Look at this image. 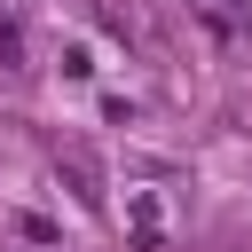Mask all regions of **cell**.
I'll return each mask as SVG.
<instances>
[{
  "instance_id": "6da1fadb",
  "label": "cell",
  "mask_w": 252,
  "mask_h": 252,
  "mask_svg": "<svg viewBox=\"0 0 252 252\" xmlns=\"http://www.w3.org/2000/svg\"><path fill=\"white\" fill-rule=\"evenodd\" d=\"M126 228H134L142 252L165 244V205H158V189H126Z\"/></svg>"
},
{
  "instance_id": "7a4b0ae2",
  "label": "cell",
  "mask_w": 252,
  "mask_h": 252,
  "mask_svg": "<svg viewBox=\"0 0 252 252\" xmlns=\"http://www.w3.org/2000/svg\"><path fill=\"white\" fill-rule=\"evenodd\" d=\"M0 63H8V71L24 63V24H16V16H0Z\"/></svg>"
},
{
  "instance_id": "3957f363",
  "label": "cell",
  "mask_w": 252,
  "mask_h": 252,
  "mask_svg": "<svg viewBox=\"0 0 252 252\" xmlns=\"http://www.w3.org/2000/svg\"><path fill=\"white\" fill-rule=\"evenodd\" d=\"M94 16H102V24H110V32H118V39H134V16H126V8H118V0H94Z\"/></svg>"
}]
</instances>
